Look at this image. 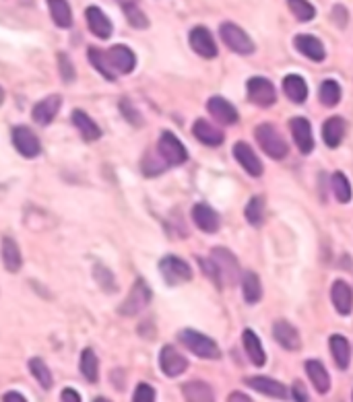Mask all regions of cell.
<instances>
[{
    "mask_svg": "<svg viewBox=\"0 0 353 402\" xmlns=\"http://www.w3.org/2000/svg\"><path fill=\"white\" fill-rule=\"evenodd\" d=\"M254 139L261 145V149L271 157V159H285L289 153V147L285 139L277 132L273 124H261L254 128Z\"/></svg>",
    "mask_w": 353,
    "mask_h": 402,
    "instance_id": "cell-1",
    "label": "cell"
},
{
    "mask_svg": "<svg viewBox=\"0 0 353 402\" xmlns=\"http://www.w3.org/2000/svg\"><path fill=\"white\" fill-rule=\"evenodd\" d=\"M178 340H180L192 355H196V357H200V359H219V357H221V351H219L217 343H215L213 338H209L207 334H200V332H196V330H190V328L182 330V332L178 334Z\"/></svg>",
    "mask_w": 353,
    "mask_h": 402,
    "instance_id": "cell-2",
    "label": "cell"
},
{
    "mask_svg": "<svg viewBox=\"0 0 353 402\" xmlns=\"http://www.w3.org/2000/svg\"><path fill=\"white\" fill-rule=\"evenodd\" d=\"M219 36H221L223 44H225L231 52H235V54L248 56V54H252L254 48H257L254 42L248 38V34H246L242 27L235 25V23H221Z\"/></svg>",
    "mask_w": 353,
    "mask_h": 402,
    "instance_id": "cell-3",
    "label": "cell"
},
{
    "mask_svg": "<svg viewBox=\"0 0 353 402\" xmlns=\"http://www.w3.org/2000/svg\"><path fill=\"white\" fill-rule=\"evenodd\" d=\"M211 260L217 266V273L221 279V285H233L235 281L240 279V264L238 258H235L229 250L225 247H215L211 252Z\"/></svg>",
    "mask_w": 353,
    "mask_h": 402,
    "instance_id": "cell-4",
    "label": "cell"
},
{
    "mask_svg": "<svg viewBox=\"0 0 353 402\" xmlns=\"http://www.w3.org/2000/svg\"><path fill=\"white\" fill-rule=\"evenodd\" d=\"M159 273L168 285H182L192 279V268L178 256H164L159 262Z\"/></svg>",
    "mask_w": 353,
    "mask_h": 402,
    "instance_id": "cell-5",
    "label": "cell"
},
{
    "mask_svg": "<svg viewBox=\"0 0 353 402\" xmlns=\"http://www.w3.org/2000/svg\"><path fill=\"white\" fill-rule=\"evenodd\" d=\"M157 151H159L164 163H168V165H182V163L188 161V151H186V147L182 145V141L176 137V134H172V132H168V130L159 137Z\"/></svg>",
    "mask_w": 353,
    "mask_h": 402,
    "instance_id": "cell-6",
    "label": "cell"
},
{
    "mask_svg": "<svg viewBox=\"0 0 353 402\" xmlns=\"http://www.w3.org/2000/svg\"><path fill=\"white\" fill-rule=\"evenodd\" d=\"M149 304H151V289L145 285L143 279H137V283L133 285L129 297L122 302V306H120V310H118V312H120L122 316H137Z\"/></svg>",
    "mask_w": 353,
    "mask_h": 402,
    "instance_id": "cell-7",
    "label": "cell"
},
{
    "mask_svg": "<svg viewBox=\"0 0 353 402\" xmlns=\"http://www.w3.org/2000/svg\"><path fill=\"white\" fill-rule=\"evenodd\" d=\"M11 137H13L15 149L23 157L34 159V157H38L42 153V143H40V139L36 137V132L31 128H27V126H15Z\"/></svg>",
    "mask_w": 353,
    "mask_h": 402,
    "instance_id": "cell-8",
    "label": "cell"
},
{
    "mask_svg": "<svg viewBox=\"0 0 353 402\" xmlns=\"http://www.w3.org/2000/svg\"><path fill=\"white\" fill-rule=\"evenodd\" d=\"M246 91H248L250 101L261 107H269L277 101V91L273 83L265 77H252L246 85Z\"/></svg>",
    "mask_w": 353,
    "mask_h": 402,
    "instance_id": "cell-9",
    "label": "cell"
},
{
    "mask_svg": "<svg viewBox=\"0 0 353 402\" xmlns=\"http://www.w3.org/2000/svg\"><path fill=\"white\" fill-rule=\"evenodd\" d=\"M159 367L168 377H178L188 369V361L174 345H166L159 351Z\"/></svg>",
    "mask_w": 353,
    "mask_h": 402,
    "instance_id": "cell-10",
    "label": "cell"
},
{
    "mask_svg": "<svg viewBox=\"0 0 353 402\" xmlns=\"http://www.w3.org/2000/svg\"><path fill=\"white\" fill-rule=\"evenodd\" d=\"M105 54H107V60H109L112 68L116 72H120V75H129L137 66V56L129 46H122V44L112 46Z\"/></svg>",
    "mask_w": 353,
    "mask_h": 402,
    "instance_id": "cell-11",
    "label": "cell"
},
{
    "mask_svg": "<svg viewBox=\"0 0 353 402\" xmlns=\"http://www.w3.org/2000/svg\"><path fill=\"white\" fill-rule=\"evenodd\" d=\"M289 130H291V137H293L300 153L310 155L312 149H314V137H312L310 122L306 118H291L289 120Z\"/></svg>",
    "mask_w": 353,
    "mask_h": 402,
    "instance_id": "cell-12",
    "label": "cell"
},
{
    "mask_svg": "<svg viewBox=\"0 0 353 402\" xmlns=\"http://www.w3.org/2000/svg\"><path fill=\"white\" fill-rule=\"evenodd\" d=\"M188 42H190V48L202 56V58H215L217 56V44L211 36V31L202 25L194 27L188 36Z\"/></svg>",
    "mask_w": 353,
    "mask_h": 402,
    "instance_id": "cell-13",
    "label": "cell"
},
{
    "mask_svg": "<svg viewBox=\"0 0 353 402\" xmlns=\"http://www.w3.org/2000/svg\"><path fill=\"white\" fill-rule=\"evenodd\" d=\"M233 157L244 168V172L248 176H252V178L263 176V163H261V159L257 157V153L252 151V147L248 143H235L233 145Z\"/></svg>",
    "mask_w": 353,
    "mask_h": 402,
    "instance_id": "cell-14",
    "label": "cell"
},
{
    "mask_svg": "<svg viewBox=\"0 0 353 402\" xmlns=\"http://www.w3.org/2000/svg\"><path fill=\"white\" fill-rule=\"evenodd\" d=\"M246 384H248L252 390H257V392H261V394H265V396H269V398H279V400L289 398V390H287L281 381H277V379H273V377H267V375L246 377Z\"/></svg>",
    "mask_w": 353,
    "mask_h": 402,
    "instance_id": "cell-15",
    "label": "cell"
},
{
    "mask_svg": "<svg viewBox=\"0 0 353 402\" xmlns=\"http://www.w3.org/2000/svg\"><path fill=\"white\" fill-rule=\"evenodd\" d=\"M192 221L205 233H217L219 231V225H221V219L215 213V209H211L205 202L194 204V209H192Z\"/></svg>",
    "mask_w": 353,
    "mask_h": 402,
    "instance_id": "cell-16",
    "label": "cell"
},
{
    "mask_svg": "<svg viewBox=\"0 0 353 402\" xmlns=\"http://www.w3.org/2000/svg\"><path fill=\"white\" fill-rule=\"evenodd\" d=\"M207 109L221 124H235V122H238V118H240L238 109H235L227 99L219 97V95H215V97H211L207 101Z\"/></svg>",
    "mask_w": 353,
    "mask_h": 402,
    "instance_id": "cell-17",
    "label": "cell"
},
{
    "mask_svg": "<svg viewBox=\"0 0 353 402\" xmlns=\"http://www.w3.org/2000/svg\"><path fill=\"white\" fill-rule=\"evenodd\" d=\"M60 105H62V97L60 95H48V97H44L42 101H38L34 105V111H31L34 113V120L40 126H48L50 122H54Z\"/></svg>",
    "mask_w": 353,
    "mask_h": 402,
    "instance_id": "cell-18",
    "label": "cell"
},
{
    "mask_svg": "<svg viewBox=\"0 0 353 402\" xmlns=\"http://www.w3.org/2000/svg\"><path fill=\"white\" fill-rule=\"evenodd\" d=\"M293 46L298 48V52L302 56H306L312 62H322L326 58V52H324L322 42L318 38H314V36H306V34L304 36H296Z\"/></svg>",
    "mask_w": 353,
    "mask_h": 402,
    "instance_id": "cell-19",
    "label": "cell"
},
{
    "mask_svg": "<svg viewBox=\"0 0 353 402\" xmlns=\"http://www.w3.org/2000/svg\"><path fill=\"white\" fill-rule=\"evenodd\" d=\"M85 17H87V25H89V31L93 36H97L99 40H107L112 36V21L107 19V15L97 9V7H89L85 11Z\"/></svg>",
    "mask_w": 353,
    "mask_h": 402,
    "instance_id": "cell-20",
    "label": "cell"
},
{
    "mask_svg": "<svg viewBox=\"0 0 353 402\" xmlns=\"http://www.w3.org/2000/svg\"><path fill=\"white\" fill-rule=\"evenodd\" d=\"M273 336H275V340H277L285 351H298L300 345H302L298 330H296L287 320H277V322L273 324Z\"/></svg>",
    "mask_w": 353,
    "mask_h": 402,
    "instance_id": "cell-21",
    "label": "cell"
},
{
    "mask_svg": "<svg viewBox=\"0 0 353 402\" xmlns=\"http://www.w3.org/2000/svg\"><path fill=\"white\" fill-rule=\"evenodd\" d=\"M192 134H194V139L198 143H202L207 147H219L225 139L223 132L207 120H196L194 126H192Z\"/></svg>",
    "mask_w": 353,
    "mask_h": 402,
    "instance_id": "cell-22",
    "label": "cell"
},
{
    "mask_svg": "<svg viewBox=\"0 0 353 402\" xmlns=\"http://www.w3.org/2000/svg\"><path fill=\"white\" fill-rule=\"evenodd\" d=\"M330 299H332L335 310L341 316H349L351 314V308H353V291H351V287L345 281H335L332 283Z\"/></svg>",
    "mask_w": 353,
    "mask_h": 402,
    "instance_id": "cell-23",
    "label": "cell"
},
{
    "mask_svg": "<svg viewBox=\"0 0 353 402\" xmlns=\"http://www.w3.org/2000/svg\"><path fill=\"white\" fill-rule=\"evenodd\" d=\"M322 139L328 149H337L345 139V122L341 118H328L322 124Z\"/></svg>",
    "mask_w": 353,
    "mask_h": 402,
    "instance_id": "cell-24",
    "label": "cell"
},
{
    "mask_svg": "<svg viewBox=\"0 0 353 402\" xmlns=\"http://www.w3.org/2000/svg\"><path fill=\"white\" fill-rule=\"evenodd\" d=\"M306 373H308L310 381L314 384L316 392L326 394V392L330 390V377H328V371H326V367H324L318 359H308V361H306Z\"/></svg>",
    "mask_w": 353,
    "mask_h": 402,
    "instance_id": "cell-25",
    "label": "cell"
},
{
    "mask_svg": "<svg viewBox=\"0 0 353 402\" xmlns=\"http://www.w3.org/2000/svg\"><path fill=\"white\" fill-rule=\"evenodd\" d=\"M0 252H3V262L9 273H19L23 266V258H21V250L17 245V241L13 237H5L3 245H0Z\"/></svg>",
    "mask_w": 353,
    "mask_h": 402,
    "instance_id": "cell-26",
    "label": "cell"
},
{
    "mask_svg": "<svg viewBox=\"0 0 353 402\" xmlns=\"http://www.w3.org/2000/svg\"><path fill=\"white\" fill-rule=\"evenodd\" d=\"M73 124L79 128V132H81V137L85 139V141H89V143H93V141H97L99 137H101V128L89 118V113H85L83 109H75L73 111Z\"/></svg>",
    "mask_w": 353,
    "mask_h": 402,
    "instance_id": "cell-27",
    "label": "cell"
},
{
    "mask_svg": "<svg viewBox=\"0 0 353 402\" xmlns=\"http://www.w3.org/2000/svg\"><path fill=\"white\" fill-rule=\"evenodd\" d=\"M330 355L335 359V365L339 369H347L349 367V361H351V347H349V340L343 336V334H332L330 336Z\"/></svg>",
    "mask_w": 353,
    "mask_h": 402,
    "instance_id": "cell-28",
    "label": "cell"
},
{
    "mask_svg": "<svg viewBox=\"0 0 353 402\" xmlns=\"http://www.w3.org/2000/svg\"><path fill=\"white\" fill-rule=\"evenodd\" d=\"M283 91L293 103H304L308 99V85L300 75H287L283 79Z\"/></svg>",
    "mask_w": 353,
    "mask_h": 402,
    "instance_id": "cell-29",
    "label": "cell"
},
{
    "mask_svg": "<svg viewBox=\"0 0 353 402\" xmlns=\"http://www.w3.org/2000/svg\"><path fill=\"white\" fill-rule=\"evenodd\" d=\"M242 343H244V349H246V355L250 357V361H252L257 367H263V365L267 363V353H265V349H263L261 338H259L252 330H244Z\"/></svg>",
    "mask_w": 353,
    "mask_h": 402,
    "instance_id": "cell-30",
    "label": "cell"
},
{
    "mask_svg": "<svg viewBox=\"0 0 353 402\" xmlns=\"http://www.w3.org/2000/svg\"><path fill=\"white\" fill-rule=\"evenodd\" d=\"M242 293H244V302L246 304H259L261 297H263V285H261V279L257 273L248 271L244 273L242 277Z\"/></svg>",
    "mask_w": 353,
    "mask_h": 402,
    "instance_id": "cell-31",
    "label": "cell"
},
{
    "mask_svg": "<svg viewBox=\"0 0 353 402\" xmlns=\"http://www.w3.org/2000/svg\"><path fill=\"white\" fill-rule=\"evenodd\" d=\"M48 9H50V15L58 27L68 29L73 25V11H70V5L66 3V0H48Z\"/></svg>",
    "mask_w": 353,
    "mask_h": 402,
    "instance_id": "cell-32",
    "label": "cell"
},
{
    "mask_svg": "<svg viewBox=\"0 0 353 402\" xmlns=\"http://www.w3.org/2000/svg\"><path fill=\"white\" fill-rule=\"evenodd\" d=\"M89 62L93 64V68L105 79V81H116V70L112 68V64H109V60H107V54L105 52H101V50H97V48H89Z\"/></svg>",
    "mask_w": 353,
    "mask_h": 402,
    "instance_id": "cell-33",
    "label": "cell"
},
{
    "mask_svg": "<svg viewBox=\"0 0 353 402\" xmlns=\"http://www.w3.org/2000/svg\"><path fill=\"white\" fill-rule=\"evenodd\" d=\"M79 369H81L83 377H85L89 384H95V381H97L99 363H97V357H95L93 349H85V351L81 353V359H79Z\"/></svg>",
    "mask_w": 353,
    "mask_h": 402,
    "instance_id": "cell-34",
    "label": "cell"
},
{
    "mask_svg": "<svg viewBox=\"0 0 353 402\" xmlns=\"http://www.w3.org/2000/svg\"><path fill=\"white\" fill-rule=\"evenodd\" d=\"M330 188H332V194H335L337 202H341V204H347L351 200V196H353L351 184H349V180H347V176L343 172H335L332 174Z\"/></svg>",
    "mask_w": 353,
    "mask_h": 402,
    "instance_id": "cell-35",
    "label": "cell"
},
{
    "mask_svg": "<svg viewBox=\"0 0 353 402\" xmlns=\"http://www.w3.org/2000/svg\"><path fill=\"white\" fill-rule=\"evenodd\" d=\"M318 99H320L322 105L335 107V105L341 101V87H339V83L332 81V79L322 81V85H320V89H318Z\"/></svg>",
    "mask_w": 353,
    "mask_h": 402,
    "instance_id": "cell-36",
    "label": "cell"
},
{
    "mask_svg": "<svg viewBox=\"0 0 353 402\" xmlns=\"http://www.w3.org/2000/svg\"><path fill=\"white\" fill-rule=\"evenodd\" d=\"M29 371H31V375L38 379V384H40L44 390H50V388H52V384H54L52 371H50V367L44 363V359H40V357L29 359Z\"/></svg>",
    "mask_w": 353,
    "mask_h": 402,
    "instance_id": "cell-37",
    "label": "cell"
},
{
    "mask_svg": "<svg viewBox=\"0 0 353 402\" xmlns=\"http://www.w3.org/2000/svg\"><path fill=\"white\" fill-rule=\"evenodd\" d=\"M182 394L186 400H215L211 386L205 381H188L182 386Z\"/></svg>",
    "mask_w": 353,
    "mask_h": 402,
    "instance_id": "cell-38",
    "label": "cell"
},
{
    "mask_svg": "<svg viewBox=\"0 0 353 402\" xmlns=\"http://www.w3.org/2000/svg\"><path fill=\"white\" fill-rule=\"evenodd\" d=\"M246 221L252 225V227H261L263 221H265V198L263 196H252L250 202L246 204Z\"/></svg>",
    "mask_w": 353,
    "mask_h": 402,
    "instance_id": "cell-39",
    "label": "cell"
},
{
    "mask_svg": "<svg viewBox=\"0 0 353 402\" xmlns=\"http://www.w3.org/2000/svg\"><path fill=\"white\" fill-rule=\"evenodd\" d=\"M287 7L296 15V19L302 21V23L312 21L314 15H316V9L308 3V0H287Z\"/></svg>",
    "mask_w": 353,
    "mask_h": 402,
    "instance_id": "cell-40",
    "label": "cell"
},
{
    "mask_svg": "<svg viewBox=\"0 0 353 402\" xmlns=\"http://www.w3.org/2000/svg\"><path fill=\"white\" fill-rule=\"evenodd\" d=\"M122 7H125L127 21H129L135 29H147V27H149V19H147L145 13L137 7V3H129V5H122Z\"/></svg>",
    "mask_w": 353,
    "mask_h": 402,
    "instance_id": "cell-41",
    "label": "cell"
},
{
    "mask_svg": "<svg viewBox=\"0 0 353 402\" xmlns=\"http://www.w3.org/2000/svg\"><path fill=\"white\" fill-rule=\"evenodd\" d=\"M95 277H97V283L109 293V291H116L118 289V285H116V281H114V275L107 271V268H103L101 264L99 266H95Z\"/></svg>",
    "mask_w": 353,
    "mask_h": 402,
    "instance_id": "cell-42",
    "label": "cell"
},
{
    "mask_svg": "<svg viewBox=\"0 0 353 402\" xmlns=\"http://www.w3.org/2000/svg\"><path fill=\"white\" fill-rule=\"evenodd\" d=\"M120 111H122V116L127 118V122H129V124H133L135 128L143 126V118H141V113L137 111V107H133V105H131V101H129V99H122V101H120Z\"/></svg>",
    "mask_w": 353,
    "mask_h": 402,
    "instance_id": "cell-43",
    "label": "cell"
},
{
    "mask_svg": "<svg viewBox=\"0 0 353 402\" xmlns=\"http://www.w3.org/2000/svg\"><path fill=\"white\" fill-rule=\"evenodd\" d=\"M58 68H60V77H62L64 83L75 81V66H73V62L66 54H58Z\"/></svg>",
    "mask_w": 353,
    "mask_h": 402,
    "instance_id": "cell-44",
    "label": "cell"
},
{
    "mask_svg": "<svg viewBox=\"0 0 353 402\" xmlns=\"http://www.w3.org/2000/svg\"><path fill=\"white\" fill-rule=\"evenodd\" d=\"M135 402H153L155 400V390L149 384H139L133 396Z\"/></svg>",
    "mask_w": 353,
    "mask_h": 402,
    "instance_id": "cell-45",
    "label": "cell"
},
{
    "mask_svg": "<svg viewBox=\"0 0 353 402\" xmlns=\"http://www.w3.org/2000/svg\"><path fill=\"white\" fill-rule=\"evenodd\" d=\"M332 21L339 27H345L347 25V11H345V7H341V5L332 7Z\"/></svg>",
    "mask_w": 353,
    "mask_h": 402,
    "instance_id": "cell-46",
    "label": "cell"
},
{
    "mask_svg": "<svg viewBox=\"0 0 353 402\" xmlns=\"http://www.w3.org/2000/svg\"><path fill=\"white\" fill-rule=\"evenodd\" d=\"M289 394H293V398H296V400H300V402H306V400H308V392L304 390L302 381H296Z\"/></svg>",
    "mask_w": 353,
    "mask_h": 402,
    "instance_id": "cell-47",
    "label": "cell"
},
{
    "mask_svg": "<svg viewBox=\"0 0 353 402\" xmlns=\"http://www.w3.org/2000/svg\"><path fill=\"white\" fill-rule=\"evenodd\" d=\"M60 400H62V402H81V396H79V392H77V390H73V388H64V390H62V394H60Z\"/></svg>",
    "mask_w": 353,
    "mask_h": 402,
    "instance_id": "cell-48",
    "label": "cell"
},
{
    "mask_svg": "<svg viewBox=\"0 0 353 402\" xmlns=\"http://www.w3.org/2000/svg\"><path fill=\"white\" fill-rule=\"evenodd\" d=\"M3 400H5V402H25V396H21L19 392H7V394L3 396Z\"/></svg>",
    "mask_w": 353,
    "mask_h": 402,
    "instance_id": "cell-49",
    "label": "cell"
},
{
    "mask_svg": "<svg viewBox=\"0 0 353 402\" xmlns=\"http://www.w3.org/2000/svg\"><path fill=\"white\" fill-rule=\"evenodd\" d=\"M227 400H229V402H233V400H244V402H250V398H248V396H244V394H240V392H231Z\"/></svg>",
    "mask_w": 353,
    "mask_h": 402,
    "instance_id": "cell-50",
    "label": "cell"
},
{
    "mask_svg": "<svg viewBox=\"0 0 353 402\" xmlns=\"http://www.w3.org/2000/svg\"><path fill=\"white\" fill-rule=\"evenodd\" d=\"M5 101V91H3V87H0V103Z\"/></svg>",
    "mask_w": 353,
    "mask_h": 402,
    "instance_id": "cell-51",
    "label": "cell"
},
{
    "mask_svg": "<svg viewBox=\"0 0 353 402\" xmlns=\"http://www.w3.org/2000/svg\"><path fill=\"white\" fill-rule=\"evenodd\" d=\"M122 5H129V3H135V0H120Z\"/></svg>",
    "mask_w": 353,
    "mask_h": 402,
    "instance_id": "cell-52",
    "label": "cell"
},
{
    "mask_svg": "<svg viewBox=\"0 0 353 402\" xmlns=\"http://www.w3.org/2000/svg\"><path fill=\"white\" fill-rule=\"evenodd\" d=\"M351 398H353V396H351Z\"/></svg>",
    "mask_w": 353,
    "mask_h": 402,
    "instance_id": "cell-53",
    "label": "cell"
}]
</instances>
